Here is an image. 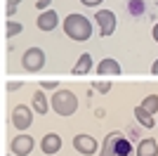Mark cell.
<instances>
[{
    "label": "cell",
    "instance_id": "1",
    "mask_svg": "<svg viewBox=\"0 0 158 156\" xmlns=\"http://www.w3.org/2000/svg\"><path fill=\"white\" fill-rule=\"evenodd\" d=\"M92 21L87 19L85 14H78V12H71L66 14L64 19V33L73 43H85V40L92 38Z\"/></svg>",
    "mask_w": 158,
    "mask_h": 156
},
{
    "label": "cell",
    "instance_id": "2",
    "mask_svg": "<svg viewBox=\"0 0 158 156\" xmlns=\"http://www.w3.org/2000/svg\"><path fill=\"white\" fill-rule=\"evenodd\" d=\"M132 154H135L132 140L130 137H123V132H118V130H113V132L106 135L99 156H132Z\"/></svg>",
    "mask_w": 158,
    "mask_h": 156
},
{
    "label": "cell",
    "instance_id": "3",
    "mask_svg": "<svg viewBox=\"0 0 158 156\" xmlns=\"http://www.w3.org/2000/svg\"><path fill=\"white\" fill-rule=\"evenodd\" d=\"M50 104H52L54 114H57V116H64V118L73 116V114L78 111V97H76L71 90H61V88H59V90H54Z\"/></svg>",
    "mask_w": 158,
    "mask_h": 156
},
{
    "label": "cell",
    "instance_id": "4",
    "mask_svg": "<svg viewBox=\"0 0 158 156\" xmlns=\"http://www.w3.org/2000/svg\"><path fill=\"white\" fill-rule=\"evenodd\" d=\"M45 59L47 57H45V52H43V47H28L24 52V57H21V66L28 73H38L45 66Z\"/></svg>",
    "mask_w": 158,
    "mask_h": 156
},
{
    "label": "cell",
    "instance_id": "5",
    "mask_svg": "<svg viewBox=\"0 0 158 156\" xmlns=\"http://www.w3.org/2000/svg\"><path fill=\"white\" fill-rule=\"evenodd\" d=\"M94 21H97L99 26V33H102V38H109V36H113L116 33V12H111V10H97L94 12Z\"/></svg>",
    "mask_w": 158,
    "mask_h": 156
},
{
    "label": "cell",
    "instance_id": "6",
    "mask_svg": "<svg viewBox=\"0 0 158 156\" xmlns=\"http://www.w3.org/2000/svg\"><path fill=\"white\" fill-rule=\"evenodd\" d=\"M12 125L19 130V132L28 130L33 125V109H28L26 104H17L12 109Z\"/></svg>",
    "mask_w": 158,
    "mask_h": 156
},
{
    "label": "cell",
    "instance_id": "7",
    "mask_svg": "<svg viewBox=\"0 0 158 156\" xmlns=\"http://www.w3.org/2000/svg\"><path fill=\"white\" fill-rule=\"evenodd\" d=\"M33 147H35V142H33L31 135H14L12 142H10V151L14 156H28L33 151Z\"/></svg>",
    "mask_w": 158,
    "mask_h": 156
},
{
    "label": "cell",
    "instance_id": "8",
    "mask_svg": "<svg viewBox=\"0 0 158 156\" xmlns=\"http://www.w3.org/2000/svg\"><path fill=\"white\" fill-rule=\"evenodd\" d=\"M97 140L92 135H85V132H80V135L73 137V149L78 151V154H85V156H92L97 154Z\"/></svg>",
    "mask_w": 158,
    "mask_h": 156
},
{
    "label": "cell",
    "instance_id": "9",
    "mask_svg": "<svg viewBox=\"0 0 158 156\" xmlns=\"http://www.w3.org/2000/svg\"><path fill=\"white\" fill-rule=\"evenodd\" d=\"M40 149H43V154H47V156L59 154L61 137L57 135V132H47V135H43V140H40Z\"/></svg>",
    "mask_w": 158,
    "mask_h": 156
},
{
    "label": "cell",
    "instance_id": "10",
    "mask_svg": "<svg viewBox=\"0 0 158 156\" xmlns=\"http://www.w3.org/2000/svg\"><path fill=\"white\" fill-rule=\"evenodd\" d=\"M94 71H97L99 76H120V73H123V66L118 64V59L104 57V59L97 64V69H94Z\"/></svg>",
    "mask_w": 158,
    "mask_h": 156
},
{
    "label": "cell",
    "instance_id": "11",
    "mask_svg": "<svg viewBox=\"0 0 158 156\" xmlns=\"http://www.w3.org/2000/svg\"><path fill=\"white\" fill-rule=\"evenodd\" d=\"M35 24H38L40 31L50 33V31H54V28L59 26V14L54 12V10H45V12H40V17H38Z\"/></svg>",
    "mask_w": 158,
    "mask_h": 156
},
{
    "label": "cell",
    "instance_id": "12",
    "mask_svg": "<svg viewBox=\"0 0 158 156\" xmlns=\"http://www.w3.org/2000/svg\"><path fill=\"white\" fill-rule=\"evenodd\" d=\"M135 118H137V123L142 125L144 130H151V128H156V118H153V114H149V111L142 106V104H137L135 106Z\"/></svg>",
    "mask_w": 158,
    "mask_h": 156
},
{
    "label": "cell",
    "instance_id": "13",
    "mask_svg": "<svg viewBox=\"0 0 158 156\" xmlns=\"http://www.w3.org/2000/svg\"><path fill=\"white\" fill-rule=\"evenodd\" d=\"M50 109H52V104L47 102L45 92H43V90H35V92H33V111L40 114V116H47V111H50Z\"/></svg>",
    "mask_w": 158,
    "mask_h": 156
},
{
    "label": "cell",
    "instance_id": "14",
    "mask_svg": "<svg viewBox=\"0 0 158 156\" xmlns=\"http://www.w3.org/2000/svg\"><path fill=\"white\" fill-rule=\"evenodd\" d=\"M137 156H158V142L153 137H146V140H139L137 144Z\"/></svg>",
    "mask_w": 158,
    "mask_h": 156
},
{
    "label": "cell",
    "instance_id": "15",
    "mask_svg": "<svg viewBox=\"0 0 158 156\" xmlns=\"http://www.w3.org/2000/svg\"><path fill=\"white\" fill-rule=\"evenodd\" d=\"M92 71V57L90 54H80L78 62H76V66H73V76H85V73Z\"/></svg>",
    "mask_w": 158,
    "mask_h": 156
},
{
    "label": "cell",
    "instance_id": "16",
    "mask_svg": "<svg viewBox=\"0 0 158 156\" xmlns=\"http://www.w3.org/2000/svg\"><path fill=\"white\" fill-rule=\"evenodd\" d=\"M127 14H130L132 19H139V17H144L146 12V5H144V0H127Z\"/></svg>",
    "mask_w": 158,
    "mask_h": 156
},
{
    "label": "cell",
    "instance_id": "17",
    "mask_svg": "<svg viewBox=\"0 0 158 156\" xmlns=\"http://www.w3.org/2000/svg\"><path fill=\"white\" fill-rule=\"evenodd\" d=\"M142 106H144L149 114H158V95H149V97L142 99Z\"/></svg>",
    "mask_w": 158,
    "mask_h": 156
},
{
    "label": "cell",
    "instance_id": "18",
    "mask_svg": "<svg viewBox=\"0 0 158 156\" xmlns=\"http://www.w3.org/2000/svg\"><path fill=\"white\" fill-rule=\"evenodd\" d=\"M21 31H24V26H21L19 21H7V28H5V36H7V38H14V36H19Z\"/></svg>",
    "mask_w": 158,
    "mask_h": 156
},
{
    "label": "cell",
    "instance_id": "19",
    "mask_svg": "<svg viewBox=\"0 0 158 156\" xmlns=\"http://www.w3.org/2000/svg\"><path fill=\"white\" fill-rule=\"evenodd\" d=\"M92 90L102 92V95H106V92L111 90V80H97V83H92Z\"/></svg>",
    "mask_w": 158,
    "mask_h": 156
},
{
    "label": "cell",
    "instance_id": "20",
    "mask_svg": "<svg viewBox=\"0 0 158 156\" xmlns=\"http://www.w3.org/2000/svg\"><path fill=\"white\" fill-rule=\"evenodd\" d=\"M21 0H7V7H5V14H7V19H12L14 12H17V5H19Z\"/></svg>",
    "mask_w": 158,
    "mask_h": 156
},
{
    "label": "cell",
    "instance_id": "21",
    "mask_svg": "<svg viewBox=\"0 0 158 156\" xmlns=\"http://www.w3.org/2000/svg\"><path fill=\"white\" fill-rule=\"evenodd\" d=\"M40 90H59L57 80H40Z\"/></svg>",
    "mask_w": 158,
    "mask_h": 156
},
{
    "label": "cell",
    "instance_id": "22",
    "mask_svg": "<svg viewBox=\"0 0 158 156\" xmlns=\"http://www.w3.org/2000/svg\"><path fill=\"white\" fill-rule=\"evenodd\" d=\"M19 88H21L19 80H10V83L5 85V90H7V92H14V90H19Z\"/></svg>",
    "mask_w": 158,
    "mask_h": 156
},
{
    "label": "cell",
    "instance_id": "23",
    "mask_svg": "<svg viewBox=\"0 0 158 156\" xmlns=\"http://www.w3.org/2000/svg\"><path fill=\"white\" fill-rule=\"evenodd\" d=\"M99 2H104V0H80V5H85V7H97Z\"/></svg>",
    "mask_w": 158,
    "mask_h": 156
},
{
    "label": "cell",
    "instance_id": "24",
    "mask_svg": "<svg viewBox=\"0 0 158 156\" xmlns=\"http://www.w3.org/2000/svg\"><path fill=\"white\" fill-rule=\"evenodd\" d=\"M47 5H50L47 0H38V2H35V7H38L40 12H45V10H50V7H47Z\"/></svg>",
    "mask_w": 158,
    "mask_h": 156
},
{
    "label": "cell",
    "instance_id": "25",
    "mask_svg": "<svg viewBox=\"0 0 158 156\" xmlns=\"http://www.w3.org/2000/svg\"><path fill=\"white\" fill-rule=\"evenodd\" d=\"M151 38H153V40L158 43V21L153 24V28H151Z\"/></svg>",
    "mask_w": 158,
    "mask_h": 156
},
{
    "label": "cell",
    "instance_id": "26",
    "mask_svg": "<svg viewBox=\"0 0 158 156\" xmlns=\"http://www.w3.org/2000/svg\"><path fill=\"white\" fill-rule=\"evenodd\" d=\"M151 73H153V76H158V59L151 64Z\"/></svg>",
    "mask_w": 158,
    "mask_h": 156
},
{
    "label": "cell",
    "instance_id": "27",
    "mask_svg": "<svg viewBox=\"0 0 158 156\" xmlns=\"http://www.w3.org/2000/svg\"><path fill=\"white\" fill-rule=\"evenodd\" d=\"M5 156H14V154H5Z\"/></svg>",
    "mask_w": 158,
    "mask_h": 156
},
{
    "label": "cell",
    "instance_id": "28",
    "mask_svg": "<svg viewBox=\"0 0 158 156\" xmlns=\"http://www.w3.org/2000/svg\"><path fill=\"white\" fill-rule=\"evenodd\" d=\"M47 2H52V0H47Z\"/></svg>",
    "mask_w": 158,
    "mask_h": 156
},
{
    "label": "cell",
    "instance_id": "29",
    "mask_svg": "<svg viewBox=\"0 0 158 156\" xmlns=\"http://www.w3.org/2000/svg\"><path fill=\"white\" fill-rule=\"evenodd\" d=\"M156 123H158V121H156Z\"/></svg>",
    "mask_w": 158,
    "mask_h": 156
}]
</instances>
